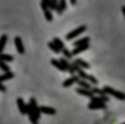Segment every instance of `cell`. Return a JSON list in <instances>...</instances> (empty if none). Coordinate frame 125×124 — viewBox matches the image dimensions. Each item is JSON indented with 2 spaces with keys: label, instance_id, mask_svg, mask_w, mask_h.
<instances>
[{
  "label": "cell",
  "instance_id": "obj_1",
  "mask_svg": "<svg viewBox=\"0 0 125 124\" xmlns=\"http://www.w3.org/2000/svg\"><path fill=\"white\" fill-rule=\"evenodd\" d=\"M103 91L106 92V95H111V96H113V97H115V99H118V100H122V101L125 100L124 92L118 91V90H115V89H113V88H111V86H108V85L103 86Z\"/></svg>",
  "mask_w": 125,
  "mask_h": 124
},
{
  "label": "cell",
  "instance_id": "obj_2",
  "mask_svg": "<svg viewBox=\"0 0 125 124\" xmlns=\"http://www.w3.org/2000/svg\"><path fill=\"white\" fill-rule=\"evenodd\" d=\"M86 31V26H80V27H78V28H75L74 31H72V32H69L67 35H66V39L67 40H72V39H74V38H77L79 34H82Z\"/></svg>",
  "mask_w": 125,
  "mask_h": 124
},
{
  "label": "cell",
  "instance_id": "obj_3",
  "mask_svg": "<svg viewBox=\"0 0 125 124\" xmlns=\"http://www.w3.org/2000/svg\"><path fill=\"white\" fill-rule=\"evenodd\" d=\"M29 105L32 106V110H33V113H34L35 118L39 121V118H40V107L38 106L35 97H31L29 99Z\"/></svg>",
  "mask_w": 125,
  "mask_h": 124
},
{
  "label": "cell",
  "instance_id": "obj_4",
  "mask_svg": "<svg viewBox=\"0 0 125 124\" xmlns=\"http://www.w3.org/2000/svg\"><path fill=\"white\" fill-rule=\"evenodd\" d=\"M75 92L77 94H79V95H83V96H86V97H90V100L91 99H94L95 97V94L91 91V90H86V89H82V88H77L75 89Z\"/></svg>",
  "mask_w": 125,
  "mask_h": 124
},
{
  "label": "cell",
  "instance_id": "obj_5",
  "mask_svg": "<svg viewBox=\"0 0 125 124\" xmlns=\"http://www.w3.org/2000/svg\"><path fill=\"white\" fill-rule=\"evenodd\" d=\"M17 106H18V110H20L21 114H27L28 105H26V102L23 101L22 97H18V99H17Z\"/></svg>",
  "mask_w": 125,
  "mask_h": 124
},
{
  "label": "cell",
  "instance_id": "obj_6",
  "mask_svg": "<svg viewBox=\"0 0 125 124\" xmlns=\"http://www.w3.org/2000/svg\"><path fill=\"white\" fill-rule=\"evenodd\" d=\"M15 45H16V49H17L18 54H20V55H23V54H24V45H23L22 39H21L20 37H16V38H15Z\"/></svg>",
  "mask_w": 125,
  "mask_h": 124
},
{
  "label": "cell",
  "instance_id": "obj_7",
  "mask_svg": "<svg viewBox=\"0 0 125 124\" xmlns=\"http://www.w3.org/2000/svg\"><path fill=\"white\" fill-rule=\"evenodd\" d=\"M73 65H77V66L80 67L82 69H87V68H90V63H87L86 61H84L82 58H75V60L73 61Z\"/></svg>",
  "mask_w": 125,
  "mask_h": 124
},
{
  "label": "cell",
  "instance_id": "obj_8",
  "mask_svg": "<svg viewBox=\"0 0 125 124\" xmlns=\"http://www.w3.org/2000/svg\"><path fill=\"white\" fill-rule=\"evenodd\" d=\"M78 80H79V77H78V76H72L71 78L66 79V80L63 82V84H62V85H63L64 88H69V86H72L74 83H77Z\"/></svg>",
  "mask_w": 125,
  "mask_h": 124
},
{
  "label": "cell",
  "instance_id": "obj_9",
  "mask_svg": "<svg viewBox=\"0 0 125 124\" xmlns=\"http://www.w3.org/2000/svg\"><path fill=\"white\" fill-rule=\"evenodd\" d=\"M40 113L53 116V114H56V110L52 107H49V106H40Z\"/></svg>",
  "mask_w": 125,
  "mask_h": 124
},
{
  "label": "cell",
  "instance_id": "obj_10",
  "mask_svg": "<svg viewBox=\"0 0 125 124\" xmlns=\"http://www.w3.org/2000/svg\"><path fill=\"white\" fill-rule=\"evenodd\" d=\"M87 108L89 110H106L107 108V105L106 103H89L87 105Z\"/></svg>",
  "mask_w": 125,
  "mask_h": 124
},
{
  "label": "cell",
  "instance_id": "obj_11",
  "mask_svg": "<svg viewBox=\"0 0 125 124\" xmlns=\"http://www.w3.org/2000/svg\"><path fill=\"white\" fill-rule=\"evenodd\" d=\"M89 43H90V38H89V37H84V38L79 39V40H75L73 45H74L75 47H79V46H84V45H87Z\"/></svg>",
  "mask_w": 125,
  "mask_h": 124
},
{
  "label": "cell",
  "instance_id": "obj_12",
  "mask_svg": "<svg viewBox=\"0 0 125 124\" xmlns=\"http://www.w3.org/2000/svg\"><path fill=\"white\" fill-rule=\"evenodd\" d=\"M77 84H78V86L82 88V89H86V90H91V89H92L91 84L87 82V80H83V79H80V78H79V80L77 82Z\"/></svg>",
  "mask_w": 125,
  "mask_h": 124
},
{
  "label": "cell",
  "instance_id": "obj_13",
  "mask_svg": "<svg viewBox=\"0 0 125 124\" xmlns=\"http://www.w3.org/2000/svg\"><path fill=\"white\" fill-rule=\"evenodd\" d=\"M51 65L53 66V67H56L57 69H60L61 72H67V69L62 66V63L60 62V60H56V58H52L51 60Z\"/></svg>",
  "mask_w": 125,
  "mask_h": 124
},
{
  "label": "cell",
  "instance_id": "obj_14",
  "mask_svg": "<svg viewBox=\"0 0 125 124\" xmlns=\"http://www.w3.org/2000/svg\"><path fill=\"white\" fill-rule=\"evenodd\" d=\"M6 43H7V35L6 34H2L0 37V55L2 54V51H4V49L6 46Z\"/></svg>",
  "mask_w": 125,
  "mask_h": 124
},
{
  "label": "cell",
  "instance_id": "obj_15",
  "mask_svg": "<svg viewBox=\"0 0 125 124\" xmlns=\"http://www.w3.org/2000/svg\"><path fill=\"white\" fill-rule=\"evenodd\" d=\"M89 47H90V44L84 45V46H79V47H74V49H73V51H72V54H73V55H78V54L83 52V51H85V50H87Z\"/></svg>",
  "mask_w": 125,
  "mask_h": 124
},
{
  "label": "cell",
  "instance_id": "obj_16",
  "mask_svg": "<svg viewBox=\"0 0 125 124\" xmlns=\"http://www.w3.org/2000/svg\"><path fill=\"white\" fill-rule=\"evenodd\" d=\"M47 46H49L55 54H61V52H62V50H61V49H60L53 41H49V43H47Z\"/></svg>",
  "mask_w": 125,
  "mask_h": 124
},
{
  "label": "cell",
  "instance_id": "obj_17",
  "mask_svg": "<svg viewBox=\"0 0 125 124\" xmlns=\"http://www.w3.org/2000/svg\"><path fill=\"white\" fill-rule=\"evenodd\" d=\"M15 77V74L12 72H9V73H2L0 74V82H5V80H9V79H12Z\"/></svg>",
  "mask_w": 125,
  "mask_h": 124
},
{
  "label": "cell",
  "instance_id": "obj_18",
  "mask_svg": "<svg viewBox=\"0 0 125 124\" xmlns=\"http://www.w3.org/2000/svg\"><path fill=\"white\" fill-rule=\"evenodd\" d=\"M0 61H2V62H12L13 61V56H11V55H9V54H1L0 55Z\"/></svg>",
  "mask_w": 125,
  "mask_h": 124
},
{
  "label": "cell",
  "instance_id": "obj_19",
  "mask_svg": "<svg viewBox=\"0 0 125 124\" xmlns=\"http://www.w3.org/2000/svg\"><path fill=\"white\" fill-rule=\"evenodd\" d=\"M66 7H67V2H66L64 0H61L60 4H58V7H57V11H56V12H57L58 15H61V13L66 10Z\"/></svg>",
  "mask_w": 125,
  "mask_h": 124
},
{
  "label": "cell",
  "instance_id": "obj_20",
  "mask_svg": "<svg viewBox=\"0 0 125 124\" xmlns=\"http://www.w3.org/2000/svg\"><path fill=\"white\" fill-rule=\"evenodd\" d=\"M58 4L60 1H55V0H49V10L50 11H57V7H58Z\"/></svg>",
  "mask_w": 125,
  "mask_h": 124
},
{
  "label": "cell",
  "instance_id": "obj_21",
  "mask_svg": "<svg viewBox=\"0 0 125 124\" xmlns=\"http://www.w3.org/2000/svg\"><path fill=\"white\" fill-rule=\"evenodd\" d=\"M86 80L90 83L92 86H97V84H98V80H97L94 76H91V74H87V79H86Z\"/></svg>",
  "mask_w": 125,
  "mask_h": 124
},
{
  "label": "cell",
  "instance_id": "obj_22",
  "mask_svg": "<svg viewBox=\"0 0 125 124\" xmlns=\"http://www.w3.org/2000/svg\"><path fill=\"white\" fill-rule=\"evenodd\" d=\"M60 62L62 63V66L67 69V72H68V69L71 68V66H72V63H69L68 62V60L67 58H64V57H62V58H60Z\"/></svg>",
  "mask_w": 125,
  "mask_h": 124
},
{
  "label": "cell",
  "instance_id": "obj_23",
  "mask_svg": "<svg viewBox=\"0 0 125 124\" xmlns=\"http://www.w3.org/2000/svg\"><path fill=\"white\" fill-rule=\"evenodd\" d=\"M91 91H92L94 94H97L98 96H103V95H106V92L103 91V89H100V88H97V86H92Z\"/></svg>",
  "mask_w": 125,
  "mask_h": 124
},
{
  "label": "cell",
  "instance_id": "obj_24",
  "mask_svg": "<svg viewBox=\"0 0 125 124\" xmlns=\"http://www.w3.org/2000/svg\"><path fill=\"white\" fill-rule=\"evenodd\" d=\"M52 41H53V43H55V44H56L61 50H63V49H64V44H63V41L61 40L60 38H57V37H56V38H53V40Z\"/></svg>",
  "mask_w": 125,
  "mask_h": 124
},
{
  "label": "cell",
  "instance_id": "obj_25",
  "mask_svg": "<svg viewBox=\"0 0 125 124\" xmlns=\"http://www.w3.org/2000/svg\"><path fill=\"white\" fill-rule=\"evenodd\" d=\"M0 69H2L5 73H9V72H11V69H10L9 65H6V63H5V62H2V61H0Z\"/></svg>",
  "mask_w": 125,
  "mask_h": 124
},
{
  "label": "cell",
  "instance_id": "obj_26",
  "mask_svg": "<svg viewBox=\"0 0 125 124\" xmlns=\"http://www.w3.org/2000/svg\"><path fill=\"white\" fill-rule=\"evenodd\" d=\"M44 15H45V18H46V21H47V22H51V21L53 20V17H52V12H51L50 10L44 11Z\"/></svg>",
  "mask_w": 125,
  "mask_h": 124
},
{
  "label": "cell",
  "instance_id": "obj_27",
  "mask_svg": "<svg viewBox=\"0 0 125 124\" xmlns=\"http://www.w3.org/2000/svg\"><path fill=\"white\" fill-rule=\"evenodd\" d=\"M62 54L64 55V58H72V56H73V54H72V51H69L67 47H64L63 50H62Z\"/></svg>",
  "mask_w": 125,
  "mask_h": 124
},
{
  "label": "cell",
  "instance_id": "obj_28",
  "mask_svg": "<svg viewBox=\"0 0 125 124\" xmlns=\"http://www.w3.org/2000/svg\"><path fill=\"white\" fill-rule=\"evenodd\" d=\"M40 6H42V11L49 10V0H42V1H40Z\"/></svg>",
  "mask_w": 125,
  "mask_h": 124
},
{
  "label": "cell",
  "instance_id": "obj_29",
  "mask_svg": "<svg viewBox=\"0 0 125 124\" xmlns=\"http://www.w3.org/2000/svg\"><path fill=\"white\" fill-rule=\"evenodd\" d=\"M0 91H1V92H6V86L1 82H0Z\"/></svg>",
  "mask_w": 125,
  "mask_h": 124
},
{
  "label": "cell",
  "instance_id": "obj_30",
  "mask_svg": "<svg viewBox=\"0 0 125 124\" xmlns=\"http://www.w3.org/2000/svg\"><path fill=\"white\" fill-rule=\"evenodd\" d=\"M122 11H123V13H124V17H125V6L122 7Z\"/></svg>",
  "mask_w": 125,
  "mask_h": 124
},
{
  "label": "cell",
  "instance_id": "obj_31",
  "mask_svg": "<svg viewBox=\"0 0 125 124\" xmlns=\"http://www.w3.org/2000/svg\"><path fill=\"white\" fill-rule=\"evenodd\" d=\"M71 4H73V5H75V4H77V1H75V0H71Z\"/></svg>",
  "mask_w": 125,
  "mask_h": 124
},
{
  "label": "cell",
  "instance_id": "obj_32",
  "mask_svg": "<svg viewBox=\"0 0 125 124\" xmlns=\"http://www.w3.org/2000/svg\"><path fill=\"white\" fill-rule=\"evenodd\" d=\"M123 124H125V123H123Z\"/></svg>",
  "mask_w": 125,
  "mask_h": 124
}]
</instances>
